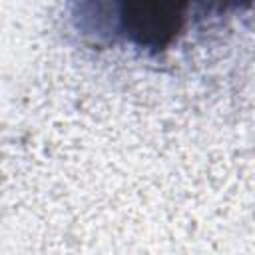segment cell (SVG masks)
Segmentation results:
<instances>
[{
    "label": "cell",
    "mask_w": 255,
    "mask_h": 255,
    "mask_svg": "<svg viewBox=\"0 0 255 255\" xmlns=\"http://www.w3.org/2000/svg\"><path fill=\"white\" fill-rule=\"evenodd\" d=\"M181 28L177 6L128 4L122 8L120 30L141 48H163Z\"/></svg>",
    "instance_id": "1"
}]
</instances>
